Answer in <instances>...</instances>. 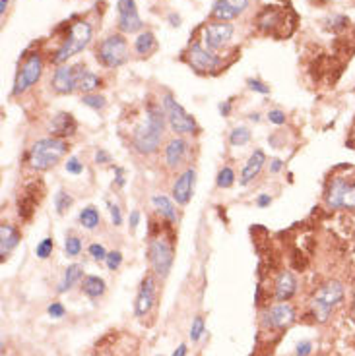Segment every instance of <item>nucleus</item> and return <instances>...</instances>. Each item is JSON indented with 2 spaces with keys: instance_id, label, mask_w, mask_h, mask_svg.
<instances>
[{
  "instance_id": "1",
  "label": "nucleus",
  "mask_w": 355,
  "mask_h": 356,
  "mask_svg": "<svg viewBox=\"0 0 355 356\" xmlns=\"http://www.w3.org/2000/svg\"><path fill=\"white\" fill-rule=\"evenodd\" d=\"M165 110L155 105H150L146 112V120L140 124L134 136H132V146L142 155H152L162 146L163 134H165Z\"/></svg>"
},
{
  "instance_id": "2",
  "label": "nucleus",
  "mask_w": 355,
  "mask_h": 356,
  "mask_svg": "<svg viewBox=\"0 0 355 356\" xmlns=\"http://www.w3.org/2000/svg\"><path fill=\"white\" fill-rule=\"evenodd\" d=\"M66 141L59 138H45L33 144L30 151V165L35 170H47L55 167L66 153Z\"/></svg>"
},
{
  "instance_id": "3",
  "label": "nucleus",
  "mask_w": 355,
  "mask_h": 356,
  "mask_svg": "<svg viewBox=\"0 0 355 356\" xmlns=\"http://www.w3.org/2000/svg\"><path fill=\"white\" fill-rule=\"evenodd\" d=\"M90 41H92V28H90V23H86V21H76V23H72L70 33H68V37L64 39L61 49L57 50L52 62H55V64L66 62L70 57H74V55H78V52H81V50L86 49V47L90 45Z\"/></svg>"
},
{
  "instance_id": "4",
  "label": "nucleus",
  "mask_w": 355,
  "mask_h": 356,
  "mask_svg": "<svg viewBox=\"0 0 355 356\" xmlns=\"http://www.w3.org/2000/svg\"><path fill=\"white\" fill-rule=\"evenodd\" d=\"M342 298H344V287L340 283H336V281L320 288L313 297V300H311L313 314H315L316 319L318 322H326L330 317V314H332V310L342 302Z\"/></svg>"
},
{
  "instance_id": "5",
  "label": "nucleus",
  "mask_w": 355,
  "mask_h": 356,
  "mask_svg": "<svg viewBox=\"0 0 355 356\" xmlns=\"http://www.w3.org/2000/svg\"><path fill=\"white\" fill-rule=\"evenodd\" d=\"M128 59V45L122 35H109L97 47V60L107 68H119Z\"/></svg>"
},
{
  "instance_id": "6",
  "label": "nucleus",
  "mask_w": 355,
  "mask_h": 356,
  "mask_svg": "<svg viewBox=\"0 0 355 356\" xmlns=\"http://www.w3.org/2000/svg\"><path fill=\"white\" fill-rule=\"evenodd\" d=\"M162 103L167 122H169L173 132H177V134H191V132L196 130V120L175 101L171 93H165Z\"/></svg>"
},
{
  "instance_id": "7",
  "label": "nucleus",
  "mask_w": 355,
  "mask_h": 356,
  "mask_svg": "<svg viewBox=\"0 0 355 356\" xmlns=\"http://www.w3.org/2000/svg\"><path fill=\"white\" fill-rule=\"evenodd\" d=\"M326 204L334 209H355V180L334 178L326 194Z\"/></svg>"
},
{
  "instance_id": "8",
  "label": "nucleus",
  "mask_w": 355,
  "mask_h": 356,
  "mask_svg": "<svg viewBox=\"0 0 355 356\" xmlns=\"http://www.w3.org/2000/svg\"><path fill=\"white\" fill-rule=\"evenodd\" d=\"M150 264L157 277H167L173 266V246L163 237L153 238L150 242Z\"/></svg>"
},
{
  "instance_id": "9",
  "label": "nucleus",
  "mask_w": 355,
  "mask_h": 356,
  "mask_svg": "<svg viewBox=\"0 0 355 356\" xmlns=\"http://www.w3.org/2000/svg\"><path fill=\"white\" fill-rule=\"evenodd\" d=\"M41 72H43L41 57L37 52H31L30 57L26 59V62L21 64L18 76H16L14 88H12V95H21V93H26V91L41 78Z\"/></svg>"
},
{
  "instance_id": "10",
  "label": "nucleus",
  "mask_w": 355,
  "mask_h": 356,
  "mask_svg": "<svg viewBox=\"0 0 355 356\" xmlns=\"http://www.w3.org/2000/svg\"><path fill=\"white\" fill-rule=\"evenodd\" d=\"M186 60L198 72H212V70L220 66V59L213 55L212 50L206 49L202 45H198V43H194V45L189 47V50H186Z\"/></svg>"
},
{
  "instance_id": "11",
  "label": "nucleus",
  "mask_w": 355,
  "mask_h": 356,
  "mask_svg": "<svg viewBox=\"0 0 355 356\" xmlns=\"http://www.w3.org/2000/svg\"><path fill=\"white\" fill-rule=\"evenodd\" d=\"M231 37H233V26L231 23H225V21L210 23L204 30V45H206V49L210 50L222 49Z\"/></svg>"
},
{
  "instance_id": "12",
  "label": "nucleus",
  "mask_w": 355,
  "mask_h": 356,
  "mask_svg": "<svg viewBox=\"0 0 355 356\" xmlns=\"http://www.w3.org/2000/svg\"><path fill=\"white\" fill-rule=\"evenodd\" d=\"M117 10H119V28H121V31L134 33V31L142 30V20L138 16L134 0H119Z\"/></svg>"
},
{
  "instance_id": "13",
  "label": "nucleus",
  "mask_w": 355,
  "mask_h": 356,
  "mask_svg": "<svg viewBox=\"0 0 355 356\" xmlns=\"http://www.w3.org/2000/svg\"><path fill=\"white\" fill-rule=\"evenodd\" d=\"M295 312L289 304H276L272 306L262 317L264 327H270V329H284L294 324Z\"/></svg>"
},
{
  "instance_id": "14",
  "label": "nucleus",
  "mask_w": 355,
  "mask_h": 356,
  "mask_svg": "<svg viewBox=\"0 0 355 356\" xmlns=\"http://www.w3.org/2000/svg\"><path fill=\"white\" fill-rule=\"evenodd\" d=\"M153 302H155V279L153 275H146L138 290L136 297V304H134V314L138 317L146 316L152 310Z\"/></svg>"
},
{
  "instance_id": "15",
  "label": "nucleus",
  "mask_w": 355,
  "mask_h": 356,
  "mask_svg": "<svg viewBox=\"0 0 355 356\" xmlns=\"http://www.w3.org/2000/svg\"><path fill=\"white\" fill-rule=\"evenodd\" d=\"M52 88L61 95H68L78 89V66H61L52 76Z\"/></svg>"
},
{
  "instance_id": "16",
  "label": "nucleus",
  "mask_w": 355,
  "mask_h": 356,
  "mask_svg": "<svg viewBox=\"0 0 355 356\" xmlns=\"http://www.w3.org/2000/svg\"><path fill=\"white\" fill-rule=\"evenodd\" d=\"M249 6V0H215L212 6V16L215 20L227 21L241 16Z\"/></svg>"
},
{
  "instance_id": "17",
  "label": "nucleus",
  "mask_w": 355,
  "mask_h": 356,
  "mask_svg": "<svg viewBox=\"0 0 355 356\" xmlns=\"http://www.w3.org/2000/svg\"><path fill=\"white\" fill-rule=\"evenodd\" d=\"M194 178H196L194 168H186L183 175L177 178V182L173 184V199L179 206H186L189 204L194 190Z\"/></svg>"
},
{
  "instance_id": "18",
  "label": "nucleus",
  "mask_w": 355,
  "mask_h": 356,
  "mask_svg": "<svg viewBox=\"0 0 355 356\" xmlns=\"http://www.w3.org/2000/svg\"><path fill=\"white\" fill-rule=\"evenodd\" d=\"M20 242V233L18 228L10 225V223H2L0 225V256L2 259H6L14 248L18 246Z\"/></svg>"
},
{
  "instance_id": "19",
  "label": "nucleus",
  "mask_w": 355,
  "mask_h": 356,
  "mask_svg": "<svg viewBox=\"0 0 355 356\" xmlns=\"http://www.w3.org/2000/svg\"><path fill=\"white\" fill-rule=\"evenodd\" d=\"M186 149H189V144H186L183 138H173L171 141L167 144V148H165V161H167V167H179L184 161Z\"/></svg>"
},
{
  "instance_id": "20",
  "label": "nucleus",
  "mask_w": 355,
  "mask_h": 356,
  "mask_svg": "<svg viewBox=\"0 0 355 356\" xmlns=\"http://www.w3.org/2000/svg\"><path fill=\"white\" fill-rule=\"evenodd\" d=\"M264 163H266V155H264V151L256 149L253 155L249 157V161H247V165H244L243 168V172H241V184H243V186H247L249 182H253L254 178L260 175Z\"/></svg>"
},
{
  "instance_id": "21",
  "label": "nucleus",
  "mask_w": 355,
  "mask_h": 356,
  "mask_svg": "<svg viewBox=\"0 0 355 356\" xmlns=\"http://www.w3.org/2000/svg\"><path fill=\"white\" fill-rule=\"evenodd\" d=\"M295 290H297V281H295L294 275L289 271L280 273V277L276 281V300L287 302L295 295Z\"/></svg>"
},
{
  "instance_id": "22",
  "label": "nucleus",
  "mask_w": 355,
  "mask_h": 356,
  "mask_svg": "<svg viewBox=\"0 0 355 356\" xmlns=\"http://www.w3.org/2000/svg\"><path fill=\"white\" fill-rule=\"evenodd\" d=\"M84 277V267L80 264H72V266L66 267V271H64V275H62V281L59 283V293H66V290H70L80 279Z\"/></svg>"
},
{
  "instance_id": "23",
  "label": "nucleus",
  "mask_w": 355,
  "mask_h": 356,
  "mask_svg": "<svg viewBox=\"0 0 355 356\" xmlns=\"http://www.w3.org/2000/svg\"><path fill=\"white\" fill-rule=\"evenodd\" d=\"M152 204L153 208H155V211L162 215L163 219H167L169 223H175L177 221V209H175V206H173V201L167 196H153L152 198Z\"/></svg>"
},
{
  "instance_id": "24",
  "label": "nucleus",
  "mask_w": 355,
  "mask_h": 356,
  "mask_svg": "<svg viewBox=\"0 0 355 356\" xmlns=\"http://www.w3.org/2000/svg\"><path fill=\"white\" fill-rule=\"evenodd\" d=\"M74 130H76V122L66 112H61L59 117H55V120H52V132L55 134L66 136V134H74Z\"/></svg>"
},
{
  "instance_id": "25",
  "label": "nucleus",
  "mask_w": 355,
  "mask_h": 356,
  "mask_svg": "<svg viewBox=\"0 0 355 356\" xmlns=\"http://www.w3.org/2000/svg\"><path fill=\"white\" fill-rule=\"evenodd\" d=\"M81 288L90 298H99L105 293V281L102 277H95V275H88L84 279Z\"/></svg>"
},
{
  "instance_id": "26",
  "label": "nucleus",
  "mask_w": 355,
  "mask_h": 356,
  "mask_svg": "<svg viewBox=\"0 0 355 356\" xmlns=\"http://www.w3.org/2000/svg\"><path fill=\"white\" fill-rule=\"evenodd\" d=\"M97 86H99V78H97L93 72L81 68L80 64H78V89L90 93V91H93Z\"/></svg>"
},
{
  "instance_id": "27",
  "label": "nucleus",
  "mask_w": 355,
  "mask_h": 356,
  "mask_svg": "<svg viewBox=\"0 0 355 356\" xmlns=\"http://www.w3.org/2000/svg\"><path fill=\"white\" fill-rule=\"evenodd\" d=\"M134 49L138 55H150L155 49V37L152 31H144L138 35V39L134 43Z\"/></svg>"
},
{
  "instance_id": "28",
  "label": "nucleus",
  "mask_w": 355,
  "mask_h": 356,
  "mask_svg": "<svg viewBox=\"0 0 355 356\" xmlns=\"http://www.w3.org/2000/svg\"><path fill=\"white\" fill-rule=\"evenodd\" d=\"M80 223H81V227H84V228H88V230H93V228L99 225V211H97L95 208H92V206H90V208L81 209Z\"/></svg>"
},
{
  "instance_id": "29",
  "label": "nucleus",
  "mask_w": 355,
  "mask_h": 356,
  "mask_svg": "<svg viewBox=\"0 0 355 356\" xmlns=\"http://www.w3.org/2000/svg\"><path fill=\"white\" fill-rule=\"evenodd\" d=\"M229 141H231V146H235V148H241V146H247L249 141H251V132H249V128H235L233 132H231V136H229Z\"/></svg>"
},
{
  "instance_id": "30",
  "label": "nucleus",
  "mask_w": 355,
  "mask_h": 356,
  "mask_svg": "<svg viewBox=\"0 0 355 356\" xmlns=\"http://www.w3.org/2000/svg\"><path fill=\"white\" fill-rule=\"evenodd\" d=\"M235 182V172L231 167H224L220 170V175H218V186L220 188H229V186H233Z\"/></svg>"
},
{
  "instance_id": "31",
  "label": "nucleus",
  "mask_w": 355,
  "mask_h": 356,
  "mask_svg": "<svg viewBox=\"0 0 355 356\" xmlns=\"http://www.w3.org/2000/svg\"><path fill=\"white\" fill-rule=\"evenodd\" d=\"M70 206H72L70 196H68L64 190H59V192H57V196H55V208H57V211H59V213L62 215V213L70 208Z\"/></svg>"
},
{
  "instance_id": "32",
  "label": "nucleus",
  "mask_w": 355,
  "mask_h": 356,
  "mask_svg": "<svg viewBox=\"0 0 355 356\" xmlns=\"http://www.w3.org/2000/svg\"><path fill=\"white\" fill-rule=\"evenodd\" d=\"M81 101H84V105H86V107H90V109H93V110H99L105 107V99H103L102 95H92V93H86V95L81 97Z\"/></svg>"
},
{
  "instance_id": "33",
  "label": "nucleus",
  "mask_w": 355,
  "mask_h": 356,
  "mask_svg": "<svg viewBox=\"0 0 355 356\" xmlns=\"http://www.w3.org/2000/svg\"><path fill=\"white\" fill-rule=\"evenodd\" d=\"M64 250H66V254L70 257L78 256L81 252V240L78 237H68L66 242H64Z\"/></svg>"
},
{
  "instance_id": "34",
  "label": "nucleus",
  "mask_w": 355,
  "mask_h": 356,
  "mask_svg": "<svg viewBox=\"0 0 355 356\" xmlns=\"http://www.w3.org/2000/svg\"><path fill=\"white\" fill-rule=\"evenodd\" d=\"M51 252H52L51 238H43L39 244H37V248H35V254H37L39 259H47V257L51 256Z\"/></svg>"
},
{
  "instance_id": "35",
  "label": "nucleus",
  "mask_w": 355,
  "mask_h": 356,
  "mask_svg": "<svg viewBox=\"0 0 355 356\" xmlns=\"http://www.w3.org/2000/svg\"><path fill=\"white\" fill-rule=\"evenodd\" d=\"M202 333H204V319L200 316L194 317L193 327H191V339L196 343V341H200Z\"/></svg>"
},
{
  "instance_id": "36",
  "label": "nucleus",
  "mask_w": 355,
  "mask_h": 356,
  "mask_svg": "<svg viewBox=\"0 0 355 356\" xmlns=\"http://www.w3.org/2000/svg\"><path fill=\"white\" fill-rule=\"evenodd\" d=\"M64 167H66V172H70V175H80L81 170H84V165H81L78 157L68 159Z\"/></svg>"
},
{
  "instance_id": "37",
  "label": "nucleus",
  "mask_w": 355,
  "mask_h": 356,
  "mask_svg": "<svg viewBox=\"0 0 355 356\" xmlns=\"http://www.w3.org/2000/svg\"><path fill=\"white\" fill-rule=\"evenodd\" d=\"M105 261H107V267H109L111 271H115V269H119V266H121L122 254H121V252H109Z\"/></svg>"
},
{
  "instance_id": "38",
  "label": "nucleus",
  "mask_w": 355,
  "mask_h": 356,
  "mask_svg": "<svg viewBox=\"0 0 355 356\" xmlns=\"http://www.w3.org/2000/svg\"><path fill=\"white\" fill-rule=\"evenodd\" d=\"M88 252H90V256H92L93 259H97V261L107 259V252H105V248H103L102 244H92Z\"/></svg>"
},
{
  "instance_id": "39",
  "label": "nucleus",
  "mask_w": 355,
  "mask_h": 356,
  "mask_svg": "<svg viewBox=\"0 0 355 356\" xmlns=\"http://www.w3.org/2000/svg\"><path fill=\"white\" fill-rule=\"evenodd\" d=\"M268 120L272 122V124H278V126H282V124H285V112L284 110H270L268 112Z\"/></svg>"
},
{
  "instance_id": "40",
  "label": "nucleus",
  "mask_w": 355,
  "mask_h": 356,
  "mask_svg": "<svg viewBox=\"0 0 355 356\" xmlns=\"http://www.w3.org/2000/svg\"><path fill=\"white\" fill-rule=\"evenodd\" d=\"M47 312H49V316L51 317H64V314H66V310H64V306H62L61 302H52L51 306L47 308Z\"/></svg>"
},
{
  "instance_id": "41",
  "label": "nucleus",
  "mask_w": 355,
  "mask_h": 356,
  "mask_svg": "<svg viewBox=\"0 0 355 356\" xmlns=\"http://www.w3.org/2000/svg\"><path fill=\"white\" fill-rule=\"evenodd\" d=\"M109 211H111L113 225H115V227H119V225H121V223H122L121 209H119V206H115V204H109Z\"/></svg>"
},
{
  "instance_id": "42",
  "label": "nucleus",
  "mask_w": 355,
  "mask_h": 356,
  "mask_svg": "<svg viewBox=\"0 0 355 356\" xmlns=\"http://www.w3.org/2000/svg\"><path fill=\"white\" fill-rule=\"evenodd\" d=\"M249 88L253 89V91H258V93H264V95L270 91V89L266 88L262 81H258V79H249Z\"/></svg>"
},
{
  "instance_id": "43",
  "label": "nucleus",
  "mask_w": 355,
  "mask_h": 356,
  "mask_svg": "<svg viewBox=\"0 0 355 356\" xmlns=\"http://www.w3.org/2000/svg\"><path fill=\"white\" fill-rule=\"evenodd\" d=\"M311 348H313V345L309 341L299 343V346H297V356H309L311 355Z\"/></svg>"
},
{
  "instance_id": "44",
  "label": "nucleus",
  "mask_w": 355,
  "mask_h": 356,
  "mask_svg": "<svg viewBox=\"0 0 355 356\" xmlns=\"http://www.w3.org/2000/svg\"><path fill=\"white\" fill-rule=\"evenodd\" d=\"M95 161H97V163H109V161H111V155H109V153H107V151H103V149H99V151H97V153H95Z\"/></svg>"
},
{
  "instance_id": "45",
  "label": "nucleus",
  "mask_w": 355,
  "mask_h": 356,
  "mask_svg": "<svg viewBox=\"0 0 355 356\" xmlns=\"http://www.w3.org/2000/svg\"><path fill=\"white\" fill-rule=\"evenodd\" d=\"M270 201H272L270 196L262 194V196H258V199H256V206H258V208H268V206H270Z\"/></svg>"
},
{
  "instance_id": "46",
  "label": "nucleus",
  "mask_w": 355,
  "mask_h": 356,
  "mask_svg": "<svg viewBox=\"0 0 355 356\" xmlns=\"http://www.w3.org/2000/svg\"><path fill=\"white\" fill-rule=\"evenodd\" d=\"M138 223H140V213H138V211H132L131 213V230H136Z\"/></svg>"
},
{
  "instance_id": "47",
  "label": "nucleus",
  "mask_w": 355,
  "mask_h": 356,
  "mask_svg": "<svg viewBox=\"0 0 355 356\" xmlns=\"http://www.w3.org/2000/svg\"><path fill=\"white\" fill-rule=\"evenodd\" d=\"M173 356H186V345H179V348L173 353Z\"/></svg>"
},
{
  "instance_id": "48",
  "label": "nucleus",
  "mask_w": 355,
  "mask_h": 356,
  "mask_svg": "<svg viewBox=\"0 0 355 356\" xmlns=\"http://www.w3.org/2000/svg\"><path fill=\"white\" fill-rule=\"evenodd\" d=\"M280 168H282V161H280V159H274V161H272V172H280Z\"/></svg>"
},
{
  "instance_id": "49",
  "label": "nucleus",
  "mask_w": 355,
  "mask_h": 356,
  "mask_svg": "<svg viewBox=\"0 0 355 356\" xmlns=\"http://www.w3.org/2000/svg\"><path fill=\"white\" fill-rule=\"evenodd\" d=\"M8 8V0H0V14H4Z\"/></svg>"
},
{
  "instance_id": "50",
  "label": "nucleus",
  "mask_w": 355,
  "mask_h": 356,
  "mask_svg": "<svg viewBox=\"0 0 355 356\" xmlns=\"http://www.w3.org/2000/svg\"><path fill=\"white\" fill-rule=\"evenodd\" d=\"M220 110H222V115H227V112H229V105H227V103H225V105H220Z\"/></svg>"
},
{
  "instance_id": "51",
  "label": "nucleus",
  "mask_w": 355,
  "mask_h": 356,
  "mask_svg": "<svg viewBox=\"0 0 355 356\" xmlns=\"http://www.w3.org/2000/svg\"><path fill=\"white\" fill-rule=\"evenodd\" d=\"M354 312H355V302H354Z\"/></svg>"
}]
</instances>
